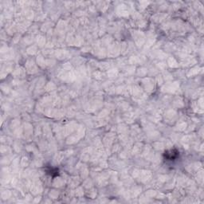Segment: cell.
Masks as SVG:
<instances>
[{
  "instance_id": "6da1fadb",
  "label": "cell",
  "mask_w": 204,
  "mask_h": 204,
  "mask_svg": "<svg viewBox=\"0 0 204 204\" xmlns=\"http://www.w3.org/2000/svg\"><path fill=\"white\" fill-rule=\"evenodd\" d=\"M178 156H179V151L175 149L165 151V153H164V156H165V159L167 160H176L178 157Z\"/></svg>"
}]
</instances>
